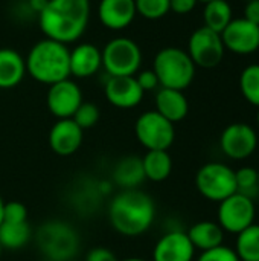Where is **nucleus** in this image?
Listing matches in <instances>:
<instances>
[{"label": "nucleus", "instance_id": "nucleus-40", "mask_svg": "<svg viewBox=\"0 0 259 261\" xmlns=\"http://www.w3.org/2000/svg\"><path fill=\"white\" fill-rule=\"evenodd\" d=\"M256 121H258V125H259V107H258V115H256Z\"/></svg>", "mask_w": 259, "mask_h": 261}, {"label": "nucleus", "instance_id": "nucleus-28", "mask_svg": "<svg viewBox=\"0 0 259 261\" xmlns=\"http://www.w3.org/2000/svg\"><path fill=\"white\" fill-rule=\"evenodd\" d=\"M99 109L96 104L93 102H81V106L76 109L75 115L72 116V119L78 124V127L81 130L85 128H92L98 121H99Z\"/></svg>", "mask_w": 259, "mask_h": 261}, {"label": "nucleus", "instance_id": "nucleus-18", "mask_svg": "<svg viewBox=\"0 0 259 261\" xmlns=\"http://www.w3.org/2000/svg\"><path fill=\"white\" fill-rule=\"evenodd\" d=\"M156 112L174 124L186 118L189 104L182 90L162 87L156 95Z\"/></svg>", "mask_w": 259, "mask_h": 261}, {"label": "nucleus", "instance_id": "nucleus-19", "mask_svg": "<svg viewBox=\"0 0 259 261\" xmlns=\"http://www.w3.org/2000/svg\"><path fill=\"white\" fill-rule=\"evenodd\" d=\"M26 73L24 58L14 49H0V89H12L21 83Z\"/></svg>", "mask_w": 259, "mask_h": 261}, {"label": "nucleus", "instance_id": "nucleus-3", "mask_svg": "<svg viewBox=\"0 0 259 261\" xmlns=\"http://www.w3.org/2000/svg\"><path fill=\"white\" fill-rule=\"evenodd\" d=\"M24 63L26 72L43 84L52 86L70 76V50L67 44L50 38L35 43Z\"/></svg>", "mask_w": 259, "mask_h": 261}, {"label": "nucleus", "instance_id": "nucleus-13", "mask_svg": "<svg viewBox=\"0 0 259 261\" xmlns=\"http://www.w3.org/2000/svg\"><path fill=\"white\" fill-rule=\"evenodd\" d=\"M107 101L118 109H133L140 104L143 90L136 76H108L104 86Z\"/></svg>", "mask_w": 259, "mask_h": 261}, {"label": "nucleus", "instance_id": "nucleus-22", "mask_svg": "<svg viewBox=\"0 0 259 261\" xmlns=\"http://www.w3.org/2000/svg\"><path fill=\"white\" fill-rule=\"evenodd\" d=\"M145 179L153 182H162L169 177L172 171V159L168 150H148L142 159Z\"/></svg>", "mask_w": 259, "mask_h": 261}, {"label": "nucleus", "instance_id": "nucleus-17", "mask_svg": "<svg viewBox=\"0 0 259 261\" xmlns=\"http://www.w3.org/2000/svg\"><path fill=\"white\" fill-rule=\"evenodd\" d=\"M101 67L102 54L98 46L82 43L70 50V75L76 78H87L99 72Z\"/></svg>", "mask_w": 259, "mask_h": 261}, {"label": "nucleus", "instance_id": "nucleus-2", "mask_svg": "<svg viewBox=\"0 0 259 261\" xmlns=\"http://www.w3.org/2000/svg\"><path fill=\"white\" fill-rule=\"evenodd\" d=\"M154 214L156 208L153 199L136 188L121 191L111 200L108 210L111 226L128 237L143 234L151 226Z\"/></svg>", "mask_w": 259, "mask_h": 261}, {"label": "nucleus", "instance_id": "nucleus-25", "mask_svg": "<svg viewBox=\"0 0 259 261\" xmlns=\"http://www.w3.org/2000/svg\"><path fill=\"white\" fill-rule=\"evenodd\" d=\"M235 252L240 261H259V225H250L237 234Z\"/></svg>", "mask_w": 259, "mask_h": 261}, {"label": "nucleus", "instance_id": "nucleus-39", "mask_svg": "<svg viewBox=\"0 0 259 261\" xmlns=\"http://www.w3.org/2000/svg\"><path fill=\"white\" fill-rule=\"evenodd\" d=\"M197 2H203V3L206 5V3H209V2H214V0H197Z\"/></svg>", "mask_w": 259, "mask_h": 261}, {"label": "nucleus", "instance_id": "nucleus-9", "mask_svg": "<svg viewBox=\"0 0 259 261\" xmlns=\"http://www.w3.org/2000/svg\"><path fill=\"white\" fill-rule=\"evenodd\" d=\"M224 44L221 35L206 26L192 32L188 43V55L195 66L212 69L218 66L224 57Z\"/></svg>", "mask_w": 259, "mask_h": 261}, {"label": "nucleus", "instance_id": "nucleus-30", "mask_svg": "<svg viewBox=\"0 0 259 261\" xmlns=\"http://www.w3.org/2000/svg\"><path fill=\"white\" fill-rule=\"evenodd\" d=\"M9 223H21L27 222V210L20 202H8L3 206V220Z\"/></svg>", "mask_w": 259, "mask_h": 261}, {"label": "nucleus", "instance_id": "nucleus-8", "mask_svg": "<svg viewBox=\"0 0 259 261\" xmlns=\"http://www.w3.org/2000/svg\"><path fill=\"white\" fill-rule=\"evenodd\" d=\"M255 216L256 208L253 199L238 191L220 202L218 206V225L223 228V231L231 234H240L253 225Z\"/></svg>", "mask_w": 259, "mask_h": 261}, {"label": "nucleus", "instance_id": "nucleus-34", "mask_svg": "<svg viewBox=\"0 0 259 261\" xmlns=\"http://www.w3.org/2000/svg\"><path fill=\"white\" fill-rule=\"evenodd\" d=\"M85 261H118V258L111 251H108L105 248H93L87 254Z\"/></svg>", "mask_w": 259, "mask_h": 261}, {"label": "nucleus", "instance_id": "nucleus-12", "mask_svg": "<svg viewBox=\"0 0 259 261\" xmlns=\"http://www.w3.org/2000/svg\"><path fill=\"white\" fill-rule=\"evenodd\" d=\"M46 101L47 109L53 116H56L58 119H67L72 118L76 109L81 106L82 93L79 86L67 78L49 86Z\"/></svg>", "mask_w": 259, "mask_h": 261}, {"label": "nucleus", "instance_id": "nucleus-24", "mask_svg": "<svg viewBox=\"0 0 259 261\" xmlns=\"http://www.w3.org/2000/svg\"><path fill=\"white\" fill-rule=\"evenodd\" d=\"M31 240V228L27 222L0 223V245L6 249H20Z\"/></svg>", "mask_w": 259, "mask_h": 261}, {"label": "nucleus", "instance_id": "nucleus-1", "mask_svg": "<svg viewBox=\"0 0 259 261\" xmlns=\"http://www.w3.org/2000/svg\"><path fill=\"white\" fill-rule=\"evenodd\" d=\"M90 0H49L38 14L40 29L46 38L69 44L76 41L87 29Z\"/></svg>", "mask_w": 259, "mask_h": 261}, {"label": "nucleus", "instance_id": "nucleus-43", "mask_svg": "<svg viewBox=\"0 0 259 261\" xmlns=\"http://www.w3.org/2000/svg\"><path fill=\"white\" fill-rule=\"evenodd\" d=\"M246 2H249V0H246Z\"/></svg>", "mask_w": 259, "mask_h": 261}, {"label": "nucleus", "instance_id": "nucleus-38", "mask_svg": "<svg viewBox=\"0 0 259 261\" xmlns=\"http://www.w3.org/2000/svg\"><path fill=\"white\" fill-rule=\"evenodd\" d=\"M124 261H145V260H142V258H127V260H124Z\"/></svg>", "mask_w": 259, "mask_h": 261}, {"label": "nucleus", "instance_id": "nucleus-21", "mask_svg": "<svg viewBox=\"0 0 259 261\" xmlns=\"http://www.w3.org/2000/svg\"><path fill=\"white\" fill-rule=\"evenodd\" d=\"M114 182L124 190H133L145 179L142 159L136 156H127L118 162L113 171Z\"/></svg>", "mask_w": 259, "mask_h": 261}, {"label": "nucleus", "instance_id": "nucleus-7", "mask_svg": "<svg viewBox=\"0 0 259 261\" xmlns=\"http://www.w3.org/2000/svg\"><path fill=\"white\" fill-rule=\"evenodd\" d=\"M134 132L147 150H168L176 138L174 124L156 110L142 113L136 121Z\"/></svg>", "mask_w": 259, "mask_h": 261}, {"label": "nucleus", "instance_id": "nucleus-23", "mask_svg": "<svg viewBox=\"0 0 259 261\" xmlns=\"http://www.w3.org/2000/svg\"><path fill=\"white\" fill-rule=\"evenodd\" d=\"M205 26L221 34L232 21V8L226 0H214L206 3L203 11Z\"/></svg>", "mask_w": 259, "mask_h": 261}, {"label": "nucleus", "instance_id": "nucleus-26", "mask_svg": "<svg viewBox=\"0 0 259 261\" xmlns=\"http://www.w3.org/2000/svg\"><path fill=\"white\" fill-rule=\"evenodd\" d=\"M240 89L250 104L259 107V64H250L241 72Z\"/></svg>", "mask_w": 259, "mask_h": 261}, {"label": "nucleus", "instance_id": "nucleus-14", "mask_svg": "<svg viewBox=\"0 0 259 261\" xmlns=\"http://www.w3.org/2000/svg\"><path fill=\"white\" fill-rule=\"evenodd\" d=\"M195 248L188 234L172 231L165 234L156 245L153 252L154 261H192Z\"/></svg>", "mask_w": 259, "mask_h": 261}, {"label": "nucleus", "instance_id": "nucleus-16", "mask_svg": "<svg viewBox=\"0 0 259 261\" xmlns=\"http://www.w3.org/2000/svg\"><path fill=\"white\" fill-rule=\"evenodd\" d=\"M134 0H101L98 15L101 23L111 31L128 28L136 17Z\"/></svg>", "mask_w": 259, "mask_h": 261}, {"label": "nucleus", "instance_id": "nucleus-4", "mask_svg": "<svg viewBox=\"0 0 259 261\" xmlns=\"http://www.w3.org/2000/svg\"><path fill=\"white\" fill-rule=\"evenodd\" d=\"M153 70L159 84L166 89L185 90L195 76V64L188 52L180 47H163L154 57Z\"/></svg>", "mask_w": 259, "mask_h": 261}, {"label": "nucleus", "instance_id": "nucleus-15", "mask_svg": "<svg viewBox=\"0 0 259 261\" xmlns=\"http://www.w3.org/2000/svg\"><path fill=\"white\" fill-rule=\"evenodd\" d=\"M82 142V130L72 119H58L49 133V145L58 156H70Z\"/></svg>", "mask_w": 259, "mask_h": 261}, {"label": "nucleus", "instance_id": "nucleus-41", "mask_svg": "<svg viewBox=\"0 0 259 261\" xmlns=\"http://www.w3.org/2000/svg\"><path fill=\"white\" fill-rule=\"evenodd\" d=\"M258 187H259V170H258Z\"/></svg>", "mask_w": 259, "mask_h": 261}, {"label": "nucleus", "instance_id": "nucleus-36", "mask_svg": "<svg viewBox=\"0 0 259 261\" xmlns=\"http://www.w3.org/2000/svg\"><path fill=\"white\" fill-rule=\"evenodd\" d=\"M27 3H29V8H31L34 12L40 14L41 11H44V8L47 6L49 0H27Z\"/></svg>", "mask_w": 259, "mask_h": 261}, {"label": "nucleus", "instance_id": "nucleus-10", "mask_svg": "<svg viewBox=\"0 0 259 261\" xmlns=\"http://www.w3.org/2000/svg\"><path fill=\"white\" fill-rule=\"evenodd\" d=\"M220 147L221 151L234 161L247 159L255 153L258 147L256 132L244 122L231 124L221 133Z\"/></svg>", "mask_w": 259, "mask_h": 261}, {"label": "nucleus", "instance_id": "nucleus-20", "mask_svg": "<svg viewBox=\"0 0 259 261\" xmlns=\"http://www.w3.org/2000/svg\"><path fill=\"white\" fill-rule=\"evenodd\" d=\"M188 237L195 249L205 252L223 245L224 231L218 223L203 220L191 226V229L188 231Z\"/></svg>", "mask_w": 259, "mask_h": 261}, {"label": "nucleus", "instance_id": "nucleus-32", "mask_svg": "<svg viewBox=\"0 0 259 261\" xmlns=\"http://www.w3.org/2000/svg\"><path fill=\"white\" fill-rule=\"evenodd\" d=\"M136 80H137V83H139V86H140V89H142L143 92H147V90H154L157 86H160V84H159V78H157V75L154 73L153 69H151V70H143V72H140V73L136 76Z\"/></svg>", "mask_w": 259, "mask_h": 261}, {"label": "nucleus", "instance_id": "nucleus-27", "mask_svg": "<svg viewBox=\"0 0 259 261\" xmlns=\"http://www.w3.org/2000/svg\"><path fill=\"white\" fill-rule=\"evenodd\" d=\"M136 12L148 20H159L169 12V0H134Z\"/></svg>", "mask_w": 259, "mask_h": 261}, {"label": "nucleus", "instance_id": "nucleus-29", "mask_svg": "<svg viewBox=\"0 0 259 261\" xmlns=\"http://www.w3.org/2000/svg\"><path fill=\"white\" fill-rule=\"evenodd\" d=\"M235 180H237V190L241 194H246L250 197V191L258 190V170L252 167H243L235 171ZM252 199V197H250Z\"/></svg>", "mask_w": 259, "mask_h": 261}, {"label": "nucleus", "instance_id": "nucleus-5", "mask_svg": "<svg viewBox=\"0 0 259 261\" xmlns=\"http://www.w3.org/2000/svg\"><path fill=\"white\" fill-rule=\"evenodd\" d=\"M102 54V67L108 76H134L142 64V50L136 41L127 37L110 40Z\"/></svg>", "mask_w": 259, "mask_h": 261}, {"label": "nucleus", "instance_id": "nucleus-31", "mask_svg": "<svg viewBox=\"0 0 259 261\" xmlns=\"http://www.w3.org/2000/svg\"><path fill=\"white\" fill-rule=\"evenodd\" d=\"M198 261H240L235 249H231L227 246H218L209 251L202 252Z\"/></svg>", "mask_w": 259, "mask_h": 261}, {"label": "nucleus", "instance_id": "nucleus-11", "mask_svg": "<svg viewBox=\"0 0 259 261\" xmlns=\"http://www.w3.org/2000/svg\"><path fill=\"white\" fill-rule=\"evenodd\" d=\"M220 35L224 47L234 54L249 55L259 49V26L246 18H232Z\"/></svg>", "mask_w": 259, "mask_h": 261}, {"label": "nucleus", "instance_id": "nucleus-37", "mask_svg": "<svg viewBox=\"0 0 259 261\" xmlns=\"http://www.w3.org/2000/svg\"><path fill=\"white\" fill-rule=\"evenodd\" d=\"M3 206H5V202H3V199L0 197V223H2V220H3Z\"/></svg>", "mask_w": 259, "mask_h": 261}, {"label": "nucleus", "instance_id": "nucleus-42", "mask_svg": "<svg viewBox=\"0 0 259 261\" xmlns=\"http://www.w3.org/2000/svg\"><path fill=\"white\" fill-rule=\"evenodd\" d=\"M0 255H2V245H0Z\"/></svg>", "mask_w": 259, "mask_h": 261}, {"label": "nucleus", "instance_id": "nucleus-33", "mask_svg": "<svg viewBox=\"0 0 259 261\" xmlns=\"http://www.w3.org/2000/svg\"><path fill=\"white\" fill-rule=\"evenodd\" d=\"M197 5V0H169V11L185 15L189 14Z\"/></svg>", "mask_w": 259, "mask_h": 261}, {"label": "nucleus", "instance_id": "nucleus-6", "mask_svg": "<svg viewBox=\"0 0 259 261\" xmlns=\"http://www.w3.org/2000/svg\"><path fill=\"white\" fill-rule=\"evenodd\" d=\"M195 185L203 197L218 203L238 191L235 171L226 164H220V162L205 164L197 171Z\"/></svg>", "mask_w": 259, "mask_h": 261}, {"label": "nucleus", "instance_id": "nucleus-35", "mask_svg": "<svg viewBox=\"0 0 259 261\" xmlns=\"http://www.w3.org/2000/svg\"><path fill=\"white\" fill-rule=\"evenodd\" d=\"M244 18L259 26V0H249L244 9Z\"/></svg>", "mask_w": 259, "mask_h": 261}]
</instances>
